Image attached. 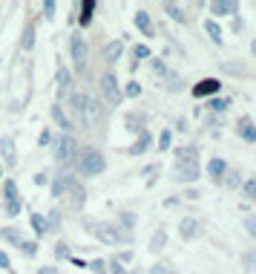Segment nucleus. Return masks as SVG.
Instances as JSON below:
<instances>
[{
	"mask_svg": "<svg viewBox=\"0 0 256 274\" xmlns=\"http://www.w3.org/2000/svg\"><path fill=\"white\" fill-rule=\"evenodd\" d=\"M167 78H170L167 89L170 93H178V89H181V78H178V75H167Z\"/></svg>",
	"mask_w": 256,
	"mask_h": 274,
	"instance_id": "41",
	"label": "nucleus"
},
{
	"mask_svg": "<svg viewBox=\"0 0 256 274\" xmlns=\"http://www.w3.org/2000/svg\"><path fill=\"white\" fill-rule=\"evenodd\" d=\"M55 254H58V257H69V248H66V242H58Z\"/></svg>",
	"mask_w": 256,
	"mask_h": 274,
	"instance_id": "50",
	"label": "nucleus"
},
{
	"mask_svg": "<svg viewBox=\"0 0 256 274\" xmlns=\"http://www.w3.org/2000/svg\"><path fill=\"white\" fill-rule=\"evenodd\" d=\"M0 153H3V159H6V165H18V156H15V142H12V136H3L0 139Z\"/></svg>",
	"mask_w": 256,
	"mask_h": 274,
	"instance_id": "13",
	"label": "nucleus"
},
{
	"mask_svg": "<svg viewBox=\"0 0 256 274\" xmlns=\"http://www.w3.org/2000/svg\"><path fill=\"white\" fill-rule=\"evenodd\" d=\"M164 246H167V231L159 228L156 234H153V239H150V251H153V254H159Z\"/></svg>",
	"mask_w": 256,
	"mask_h": 274,
	"instance_id": "20",
	"label": "nucleus"
},
{
	"mask_svg": "<svg viewBox=\"0 0 256 274\" xmlns=\"http://www.w3.org/2000/svg\"><path fill=\"white\" fill-rule=\"evenodd\" d=\"M150 67H153V72H156L159 78H167V75H170V70H167V64H164V61H156V58H153Z\"/></svg>",
	"mask_w": 256,
	"mask_h": 274,
	"instance_id": "31",
	"label": "nucleus"
},
{
	"mask_svg": "<svg viewBox=\"0 0 256 274\" xmlns=\"http://www.w3.org/2000/svg\"><path fill=\"white\" fill-rule=\"evenodd\" d=\"M213 110V113H225V110H228L230 107V101L228 98H210V104H207Z\"/></svg>",
	"mask_w": 256,
	"mask_h": 274,
	"instance_id": "30",
	"label": "nucleus"
},
{
	"mask_svg": "<svg viewBox=\"0 0 256 274\" xmlns=\"http://www.w3.org/2000/svg\"><path fill=\"white\" fill-rule=\"evenodd\" d=\"M66 194H69L72 208H84V202H87V191H84V185H81V182H72Z\"/></svg>",
	"mask_w": 256,
	"mask_h": 274,
	"instance_id": "12",
	"label": "nucleus"
},
{
	"mask_svg": "<svg viewBox=\"0 0 256 274\" xmlns=\"http://www.w3.org/2000/svg\"><path fill=\"white\" fill-rule=\"evenodd\" d=\"M44 12H46V18H52V12H55V0H46V3H44Z\"/></svg>",
	"mask_w": 256,
	"mask_h": 274,
	"instance_id": "51",
	"label": "nucleus"
},
{
	"mask_svg": "<svg viewBox=\"0 0 256 274\" xmlns=\"http://www.w3.org/2000/svg\"><path fill=\"white\" fill-rule=\"evenodd\" d=\"M204 32L210 35V41H213L216 46L222 44V29H219V23H216V20H207V23H204Z\"/></svg>",
	"mask_w": 256,
	"mask_h": 274,
	"instance_id": "24",
	"label": "nucleus"
},
{
	"mask_svg": "<svg viewBox=\"0 0 256 274\" xmlns=\"http://www.w3.org/2000/svg\"><path fill=\"white\" fill-rule=\"evenodd\" d=\"M101 115H104L101 101L98 98H84V124H95Z\"/></svg>",
	"mask_w": 256,
	"mask_h": 274,
	"instance_id": "8",
	"label": "nucleus"
},
{
	"mask_svg": "<svg viewBox=\"0 0 256 274\" xmlns=\"http://www.w3.org/2000/svg\"><path fill=\"white\" fill-rule=\"evenodd\" d=\"M75 153V139H72V133H61V139H55V159L58 162H66Z\"/></svg>",
	"mask_w": 256,
	"mask_h": 274,
	"instance_id": "6",
	"label": "nucleus"
},
{
	"mask_svg": "<svg viewBox=\"0 0 256 274\" xmlns=\"http://www.w3.org/2000/svg\"><path fill=\"white\" fill-rule=\"evenodd\" d=\"M150 142H153V136H150V133H147V130H141V133H138V139H135V142H133V147H130V150H127V153H130V156H141V153H147V147H150Z\"/></svg>",
	"mask_w": 256,
	"mask_h": 274,
	"instance_id": "11",
	"label": "nucleus"
},
{
	"mask_svg": "<svg viewBox=\"0 0 256 274\" xmlns=\"http://www.w3.org/2000/svg\"><path fill=\"white\" fill-rule=\"evenodd\" d=\"M75 165H78V170L84 173V176H98V173H104L106 159H104V153H101V150H95V147H87V150L78 153Z\"/></svg>",
	"mask_w": 256,
	"mask_h": 274,
	"instance_id": "1",
	"label": "nucleus"
},
{
	"mask_svg": "<svg viewBox=\"0 0 256 274\" xmlns=\"http://www.w3.org/2000/svg\"><path fill=\"white\" fill-rule=\"evenodd\" d=\"M72 182H75V179H72V173H61V176H55V182H52V196H63L66 191H69Z\"/></svg>",
	"mask_w": 256,
	"mask_h": 274,
	"instance_id": "15",
	"label": "nucleus"
},
{
	"mask_svg": "<svg viewBox=\"0 0 256 274\" xmlns=\"http://www.w3.org/2000/svg\"><path fill=\"white\" fill-rule=\"evenodd\" d=\"M38 144H44V147H46V144H55V136L49 130H44V133H41V139H38Z\"/></svg>",
	"mask_w": 256,
	"mask_h": 274,
	"instance_id": "43",
	"label": "nucleus"
},
{
	"mask_svg": "<svg viewBox=\"0 0 256 274\" xmlns=\"http://www.w3.org/2000/svg\"><path fill=\"white\" fill-rule=\"evenodd\" d=\"M135 220H138V217H135L133 211H124V214H121V228H127V231L135 228Z\"/></svg>",
	"mask_w": 256,
	"mask_h": 274,
	"instance_id": "34",
	"label": "nucleus"
},
{
	"mask_svg": "<svg viewBox=\"0 0 256 274\" xmlns=\"http://www.w3.org/2000/svg\"><path fill=\"white\" fill-rule=\"evenodd\" d=\"M176 156L178 159H196V147H178Z\"/></svg>",
	"mask_w": 256,
	"mask_h": 274,
	"instance_id": "39",
	"label": "nucleus"
},
{
	"mask_svg": "<svg viewBox=\"0 0 256 274\" xmlns=\"http://www.w3.org/2000/svg\"><path fill=\"white\" fill-rule=\"evenodd\" d=\"M49 182V176L46 173H35V185H46Z\"/></svg>",
	"mask_w": 256,
	"mask_h": 274,
	"instance_id": "52",
	"label": "nucleus"
},
{
	"mask_svg": "<svg viewBox=\"0 0 256 274\" xmlns=\"http://www.w3.org/2000/svg\"><path fill=\"white\" fill-rule=\"evenodd\" d=\"M18 211H20V199H15V202H6V214H9V217H18Z\"/></svg>",
	"mask_w": 256,
	"mask_h": 274,
	"instance_id": "44",
	"label": "nucleus"
},
{
	"mask_svg": "<svg viewBox=\"0 0 256 274\" xmlns=\"http://www.w3.org/2000/svg\"><path fill=\"white\" fill-rule=\"evenodd\" d=\"M127 96L138 98V96H141V84H138V81H130V84H127Z\"/></svg>",
	"mask_w": 256,
	"mask_h": 274,
	"instance_id": "38",
	"label": "nucleus"
},
{
	"mask_svg": "<svg viewBox=\"0 0 256 274\" xmlns=\"http://www.w3.org/2000/svg\"><path fill=\"white\" fill-rule=\"evenodd\" d=\"M242 265H245L247 274H256V251H245L242 254Z\"/></svg>",
	"mask_w": 256,
	"mask_h": 274,
	"instance_id": "26",
	"label": "nucleus"
},
{
	"mask_svg": "<svg viewBox=\"0 0 256 274\" xmlns=\"http://www.w3.org/2000/svg\"><path fill=\"white\" fill-rule=\"evenodd\" d=\"M178 182H196L199 179V162L196 159H176V168H173Z\"/></svg>",
	"mask_w": 256,
	"mask_h": 274,
	"instance_id": "5",
	"label": "nucleus"
},
{
	"mask_svg": "<svg viewBox=\"0 0 256 274\" xmlns=\"http://www.w3.org/2000/svg\"><path fill=\"white\" fill-rule=\"evenodd\" d=\"M127 127H130L133 133H141V121H138L135 115H127Z\"/></svg>",
	"mask_w": 256,
	"mask_h": 274,
	"instance_id": "42",
	"label": "nucleus"
},
{
	"mask_svg": "<svg viewBox=\"0 0 256 274\" xmlns=\"http://www.w3.org/2000/svg\"><path fill=\"white\" fill-rule=\"evenodd\" d=\"M87 231L89 234H95L104 246H118L124 239V234H121V228H115L113 222H95V220H87ZM130 239V237H127Z\"/></svg>",
	"mask_w": 256,
	"mask_h": 274,
	"instance_id": "2",
	"label": "nucleus"
},
{
	"mask_svg": "<svg viewBox=\"0 0 256 274\" xmlns=\"http://www.w3.org/2000/svg\"><path fill=\"white\" fill-rule=\"evenodd\" d=\"M101 93H104V98H106V104H109V107H118V104H121V98H124V93L118 89L115 75H109V72L101 75Z\"/></svg>",
	"mask_w": 256,
	"mask_h": 274,
	"instance_id": "4",
	"label": "nucleus"
},
{
	"mask_svg": "<svg viewBox=\"0 0 256 274\" xmlns=\"http://www.w3.org/2000/svg\"><path fill=\"white\" fill-rule=\"evenodd\" d=\"M121 52H124V41H113V44L104 46V61L106 64H115L118 58H121Z\"/></svg>",
	"mask_w": 256,
	"mask_h": 274,
	"instance_id": "17",
	"label": "nucleus"
},
{
	"mask_svg": "<svg viewBox=\"0 0 256 274\" xmlns=\"http://www.w3.org/2000/svg\"><path fill=\"white\" fill-rule=\"evenodd\" d=\"M109 268H113V274H130L121 263H118V260H109Z\"/></svg>",
	"mask_w": 256,
	"mask_h": 274,
	"instance_id": "46",
	"label": "nucleus"
},
{
	"mask_svg": "<svg viewBox=\"0 0 256 274\" xmlns=\"http://www.w3.org/2000/svg\"><path fill=\"white\" fill-rule=\"evenodd\" d=\"M0 268H6V271H12V260L6 254H3V251H0Z\"/></svg>",
	"mask_w": 256,
	"mask_h": 274,
	"instance_id": "48",
	"label": "nucleus"
},
{
	"mask_svg": "<svg viewBox=\"0 0 256 274\" xmlns=\"http://www.w3.org/2000/svg\"><path fill=\"white\" fill-rule=\"evenodd\" d=\"M3 194H6V202H15V199H20V196H18V185H15L12 179H6V182H3Z\"/></svg>",
	"mask_w": 256,
	"mask_h": 274,
	"instance_id": "27",
	"label": "nucleus"
},
{
	"mask_svg": "<svg viewBox=\"0 0 256 274\" xmlns=\"http://www.w3.org/2000/svg\"><path fill=\"white\" fill-rule=\"evenodd\" d=\"M92 271H98V274H106V263L104 260H92V265H89Z\"/></svg>",
	"mask_w": 256,
	"mask_h": 274,
	"instance_id": "45",
	"label": "nucleus"
},
{
	"mask_svg": "<svg viewBox=\"0 0 256 274\" xmlns=\"http://www.w3.org/2000/svg\"><path fill=\"white\" fill-rule=\"evenodd\" d=\"M164 15H170L176 23H187V18H190V15H185V12L178 9L176 3H164Z\"/></svg>",
	"mask_w": 256,
	"mask_h": 274,
	"instance_id": "22",
	"label": "nucleus"
},
{
	"mask_svg": "<svg viewBox=\"0 0 256 274\" xmlns=\"http://www.w3.org/2000/svg\"><path fill=\"white\" fill-rule=\"evenodd\" d=\"M245 228H247V231H250V234L256 237V217H247V220H245Z\"/></svg>",
	"mask_w": 256,
	"mask_h": 274,
	"instance_id": "49",
	"label": "nucleus"
},
{
	"mask_svg": "<svg viewBox=\"0 0 256 274\" xmlns=\"http://www.w3.org/2000/svg\"><path fill=\"white\" fill-rule=\"evenodd\" d=\"M236 133H239V139H242V142H256V127H253L250 118H242L239 127H236Z\"/></svg>",
	"mask_w": 256,
	"mask_h": 274,
	"instance_id": "16",
	"label": "nucleus"
},
{
	"mask_svg": "<svg viewBox=\"0 0 256 274\" xmlns=\"http://www.w3.org/2000/svg\"><path fill=\"white\" fill-rule=\"evenodd\" d=\"M69 84H72L69 70H66V67H58V87H61V93H66V89H69Z\"/></svg>",
	"mask_w": 256,
	"mask_h": 274,
	"instance_id": "25",
	"label": "nucleus"
},
{
	"mask_svg": "<svg viewBox=\"0 0 256 274\" xmlns=\"http://www.w3.org/2000/svg\"><path fill=\"white\" fill-rule=\"evenodd\" d=\"M178 234H181L185 239H196V237H202V234H204V228H202V222H199V220L185 217V220L178 222Z\"/></svg>",
	"mask_w": 256,
	"mask_h": 274,
	"instance_id": "7",
	"label": "nucleus"
},
{
	"mask_svg": "<svg viewBox=\"0 0 256 274\" xmlns=\"http://www.w3.org/2000/svg\"><path fill=\"white\" fill-rule=\"evenodd\" d=\"M0 239H6V242H12V246H23V237H20L18 228H0Z\"/></svg>",
	"mask_w": 256,
	"mask_h": 274,
	"instance_id": "21",
	"label": "nucleus"
},
{
	"mask_svg": "<svg viewBox=\"0 0 256 274\" xmlns=\"http://www.w3.org/2000/svg\"><path fill=\"white\" fill-rule=\"evenodd\" d=\"M35 46V26L29 23L26 29H23V49H32Z\"/></svg>",
	"mask_w": 256,
	"mask_h": 274,
	"instance_id": "29",
	"label": "nucleus"
},
{
	"mask_svg": "<svg viewBox=\"0 0 256 274\" xmlns=\"http://www.w3.org/2000/svg\"><path fill=\"white\" fill-rule=\"evenodd\" d=\"M242 191H245V196L250 199V202H256V179H247V182H242Z\"/></svg>",
	"mask_w": 256,
	"mask_h": 274,
	"instance_id": "33",
	"label": "nucleus"
},
{
	"mask_svg": "<svg viewBox=\"0 0 256 274\" xmlns=\"http://www.w3.org/2000/svg\"><path fill=\"white\" fill-rule=\"evenodd\" d=\"M150 274H176V271H173V268H167V265H153Z\"/></svg>",
	"mask_w": 256,
	"mask_h": 274,
	"instance_id": "47",
	"label": "nucleus"
},
{
	"mask_svg": "<svg viewBox=\"0 0 256 274\" xmlns=\"http://www.w3.org/2000/svg\"><path fill=\"white\" fill-rule=\"evenodd\" d=\"M225 176H228V179H225V185H228V188H239V185H242V179H239L236 170H233V173H225Z\"/></svg>",
	"mask_w": 256,
	"mask_h": 274,
	"instance_id": "40",
	"label": "nucleus"
},
{
	"mask_svg": "<svg viewBox=\"0 0 256 274\" xmlns=\"http://www.w3.org/2000/svg\"><path fill=\"white\" fill-rule=\"evenodd\" d=\"M49 113H52L55 124H58V127H61V130L66 133V136H69V130H72V121H69V115L63 113V107H61V104H55L52 110H49Z\"/></svg>",
	"mask_w": 256,
	"mask_h": 274,
	"instance_id": "14",
	"label": "nucleus"
},
{
	"mask_svg": "<svg viewBox=\"0 0 256 274\" xmlns=\"http://www.w3.org/2000/svg\"><path fill=\"white\" fill-rule=\"evenodd\" d=\"M0 173H3V168H0Z\"/></svg>",
	"mask_w": 256,
	"mask_h": 274,
	"instance_id": "55",
	"label": "nucleus"
},
{
	"mask_svg": "<svg viewBox=\"0 0 256 274\" xmlns=\"http://www.w3.org/2000/svg\"><path fill=\"white\" fill-rule=\"evenodd\" d=\"M133 58H135V61H141V58H150V46L138 44V46L133 49Z\"/></svg>",
	"mask_w": 256,
	"mask_h": 274,
	"instance_id": "36",
	"label": "nucleus"
},
{
	"mask_svg": "<svg viewBox=\"0 0 256 274\" xmlns=\"http://www.w3.org/2000/svg\"><path fill=\"white\" fill-rule=\"evenodd\" d=\"M32 228H35L38 234L44 237V234H46V217H41V214H32Z\"/></svg>",
	"mask_w": 256,
	"mask_h": 274,
	"instance_id": "32",
	"label": "nucleus"
},
{
	"mask_svg": "<svg viewBox=\"0 0 256 274\" xmlns=\"http://www.w3.org/2000/svg\"><path fill=\"white\" fill-rule=\"evenodd\" d=\"M46 231H61V211H49V217H46Z\"/></svg>",
	"mask_w": 256,
	"mask_h": 274,
	"instance_id": "28",
	"label": "nucleus"
},
{
	"mask_svg": "<svg viewBox=\"0 0 256 274\" xmlns=\"http://www.w3.org/2000/svg\"><path fill=\"white\" fill-rule=\"evenodd\" d=\"M92 12H95V3L92 0H84L81 3V26H89V20H92Z\"/></svg>",
	"mask_w": 256,
	"mask_h": 274,
	"instance_id": "23",
	"label": "nucleus"
},
{
	"mask_svg": "<svg viewBox=\"0 0 256 274\" xmlns=\"http://www.w3.org/2000/svg\"><path fill=\"white\" fill-rule=\"evenodd\" d=\"M250 52H253V55H256V41H250Z\"/></svg>",
	"mask_w": 256,
	"mask_h": 274,
	"instance_id": "54",
	"label": "nucleus"
},
{
	"mask_svg": "<svg viewBox=\"0 0 256 274\" xmlns=\"http://www.w3.org/2000/svg\"><path fill=\"white\" fill-rule=\"evenodd\" d=\"M135 26L144 32V38H153V35H156V29H153V20H150V15H147V12H138V15H135Z\"/></svg>",
	"mask_w": 256,
	"mask_h": 274,
	"instance_id": "18",
	"label": "nucleus"
},
{
	"mask_svg": "<svg viewBox=\"0 0 256 274\" xmlns=\"http://www.w3.org/2000/svg\"><path fill=\"white\" fill-rule=\"evenodd\" d=\"M20 251L26 257H35L38 254V242H29V239H23V246H20Z\"/></svg>",
	"mask_w": 256,
	"mask_h": 274,
	"instance_id": "37",
	"label": "nucleus"
},
{
	"mask_svg": "<svg viewBox=\"0 0 256 274\" xmlns=\"http://www.w3.org/2000/svg\"><path fill=\"white\" fill-rule=\"evenodd\" d=\"M69 55H72V64H75V70H78V72L87 67L89 49H87V41H84L81 32H72V38H69Z\"/></svg>",
	"mask_w": 256,
	"mask_h": 274,
	"instance_id": "3",
	"label": "nucleus"
},
{
	"mask_svg": "<svg viewBox=\"0 0 256 274\" xmlns=\"http://www.w3.org/2000/svg\"><path fill=\"white\" fill-rule=\"evenodd\" d=\"M207 173H210V176L216 179V182H219V179L225 176V173H228V165H225L222 159H210V162H207Z\"/></svg>",
	"mask_w": 256,
	"mask_h": 274,
	"instance_id": "19",
	"label": "nucleus"
},
{
	"mask_svg": "<svg viewBox=\"0 0 256 274\" xmlns=\"http://www.w3.org/2000/svg\"><path fill=\"white\" fill-rule=\"evenodd\" d=\"M239 3L236 0H213L210 3V15H236Z\"/></svg>",
	"mask_w": 256,
	"mask_h": 274,
	"instance_id": "10",
	"label": "nucleus"
},
{
	"mask_svg": "<svg viewBox=\"0 0 256 274\" xmlns=\"http://www.w3.org/2000/svg\"><path fill=\"white\" fill-rule=\"evenodd\" d=\"M38 274H61V271H58V268H49V265H46V268H41Z\"/></svg>",
	"mask_w": 256,
	"mask_h": 274,
	"instance_id": "53",
	"label": "nucleus"
},
{
	"mask_svg": "<svg viewBox=\"0 0 256 274\" xmlns=\"http://www.w3.org/2000/svg\"><path fill=\"white\" fill-rule=\"evenodd\" d=\"M222 89V81H216V78H204V81H199L193 87V96L196 98H207V96H216Z\"/></svg>",
	"mask_w": 256,
	"mask_h": 274,
	"instance_id": "9",
	"label": "nucleus"
},
{
	"mask_svg": "<svg viewBox=\"0 0 256 274\" xmlns=\"http://www.w3.org/2000/svg\"><path fill=\"white\" fill-rule=\"evenodd\" d=\"M170 142H173V130H164V133L159 136V150L164 153V150L170 147Z\"/></svg>",
	"mask_w": 256,
	"mask_h": 274,
	"instance_id": "35",
	"label": "nucleus"
}]
</instances>
